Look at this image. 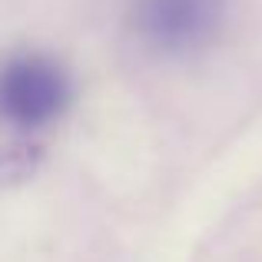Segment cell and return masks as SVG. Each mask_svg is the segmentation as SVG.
Listing matches in <instances>:
<instances>
[{
  "label": "cell",
  "mask_w": 262,
  "mask_h": 262,
  "mask_svg": "<svg viewBox=\"0 0 262 262\" xmlns=\"http://www.w3.org/2000/svg\"><path fill=\"white\" fill-rule=\"evenodd\" d=\"M73 100L70 73L43 53H20L0 67V123L33 133L63 116Z\"/></svg>",
  "instance_id": "6da1fadb"
},
{
  "label": "cell",
  "mask_w": 262,
  "mask_h": 262,
  "mask_svg": "<svg viewBox=\"0 0 262 262\" xmlns=\"http://www.w3.org/2000/svg\"><path fill=\"white\" fill-rule=\"evenodd\" d=\"M223 17L219 0H140L136 27L143 40L163 53H186L206 43Z\"/></svg>",
  "instance_id": "7a4b0ae2"
}]
</instances>
